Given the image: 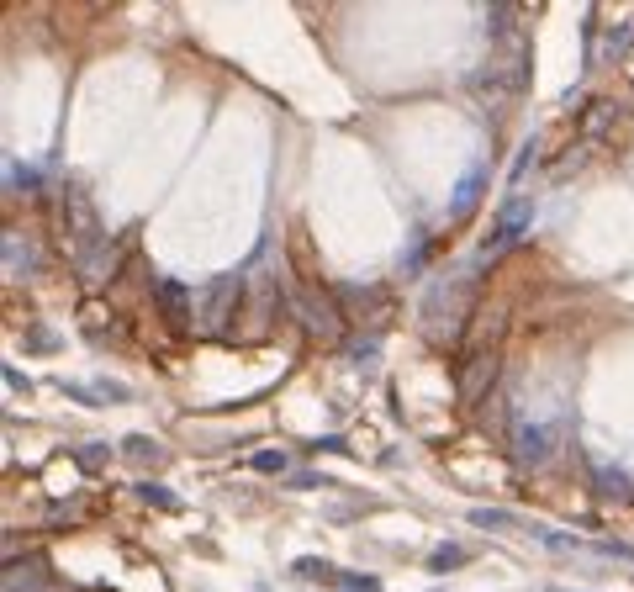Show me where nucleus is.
Here are the masks:
<instances>
[{
  "label": "nucleus",
  "mask_w": 634,
  "mask_h": 592,
  "mask_svg": "<svg viewBox=\"0 0 634 592\" xmlns=\"http://www.w3.org/2000/svg\"><path fill=\"white\" fill-rule=\"evenodd\" d=\"M6 592H53L48 566L37 561V555H27V566L22 561H6Z\"/></svg>",
  "instance_id": "39448f33"
},
{
  "label": "nucleus",
  "mask_w": 634,
  "mask_h": 592,
  "mask_svg": "<svg viewBox=\"0 0 634 592\" xmlns=\"http://www.w3.org/2000/svg\"><path fill=\"white\" fill-rule=\"evenodd\" d=\"M122 455L133 460V466H148V471H154V466H170V450H164L159 439H148V434H127V439H122Z\"/></svg>",
  "instance_id": "6e6552de"
},
{
  "label": "nucleus",
  "mask_w": 634,
  "mask_h": 592,
  "mask_svg": "<svg viewBox=\"0 0 634 592\" xmlns=\"http://www.w3.org/2000/svg\"><path fill=\"white\" fill-rule=\"evenodd\" d=\"M328 587H333V592H381V582L365 577V571H333Z\"/></svg>",
  "instance_id": "9d476101"
},
{
  "label": "nucleus",
  "mask_w": 634,
  "mask_h": 592,
  "mask_svg": "<svg viewBox=\"0 0 634 592\" xmlns=\"http://www.w3.org/2000/svg\"><path fill=\"white\" fill-rule=\"evenodd\" d=\"M529 164H534V143L518 148V159H513V180H524V175H529Z\"/></svg>",
  "instance_id": "412c9836"
},
{
  "label": "nucleus",
  "mask_w": 634,
  "mask_h": 592,
  "mask_svg": "<svg viewBox=\"0 0 634 592\" xmlns=\"http://www.w3.org/2000/svg\"><path fill=\"white\" fill-rule=\"evenodd\" d=\"M238 296H244V281L238 275H217V281L207 286V296H201V312H196V328L201 333H228V312L238 307Z\"/></svg>",
  "instance_id": "f03ea898"
},
{
  "label": "nucleus",
  "mask_w": 634,
  "mask_h": 592,
  "mask_svg": "<svg viewBox=\"0 0 634 592\" xmlns=\"http://www.w3.org/2000/svg\"><path fill=\"white\" fill-rule=\"evenodd\" d=\"M11 191H22V185H27V191H32V185H37V170H27V164H11Z\"/></svg>",
  "instance_id": "f3484780"
},
{
  "label": "nucleus",
  "mask_w": 634,
  "mask_h": 592,
  "mask_svg": "<svg viewBox=\"0 0 634 592\" xmlns=\"http://www.w3.org/2000/svg\"><path fill=\"white\" fill-rule=\"evenodd\" d=\"M513 455H518V466H545L555 455V429L550 423H534V418H518L513 423Z\"/></svg>",
  "instance_id": "7ed1b4c3"
},
{
  "label": "nucleus",
  "mask_w": 634,
  "mask_h": 592,
  "mask_svg": "<svg viewBox=\"0 0 634 592\" xmlns=\"http://www.w3.org/2000/svg\"><path fill=\"white\" fill-rule=\"evenodd\" d=\"M291 487H328V476H317V471H302V476H291Z\"/></svg>",
  "instance_id": "5701e85b"
},
{
  "label": "nucleus",
  "mask_w": 634,
  "mask_h": 592,
  "mask_svg": "<svg viewBox=\"0 0 634 592\" xmlns=\"http://www.w3.org/2000/svg\"><path fill=\"white\" fill-rule=\"evenodd\" d=\"M465 566V550L460 545H439L434 555H428V571H460Z\"/></svg>",
  "instance_id": "ddd939ff"
},
{
  "label": "nucleus",
  "mask_w": 634,
  "mask_h": 592,
  "mask_svg": "<svg viewBox=\"0 0 634 592\" xmlns=\"http://www.w3.org/2000/svg\"><path fill=\"white\" fill-rule=\"evenodd\" d=\"M159 296H164V302H159V307H164V318H170L175 328H185V291L164 281V286H159Z\"/></svg>",
  "instance_id": "9b49d317"
},
{
  "label": "nucleus",
  "mask_w": 634,
  "mask_h": 592,
  "mask_svg": "<svg viewBox=\"0 0 634 592\" xmlns=\"http://www.w3.org/2000/svg\"><path fill=\"white\" fill-rule=\"evenodd\" d=\"M6 270L11 275L32 270V249H22V233H6Z\"/></svg>",
  "instance_id": "f8f14e48"
},
{
  "label": "nucleus",
  "mask_w": 634,
  "mask_h": 592,
  "mask_svg": "<svg viewBox=\"0 0 634 592\" xmlns=\"http://www.w3.org/2000/svg\"><path fill=\"white\" fill-rule=\"evenodd\" d=\"M529 228H534V201H529V196L502 201V212L492 217L487 238H481V265H487V259H502L508 249H518V244H524V233H529Z\"/></svg>",
  "instance_id": "f257e3e1"
},
{
  "label": "nucleus",
  "mask_w": 634,
  "mask_h": 592,
  "mask_svg": "<svg viewBox=\"0 0 634 592\" xmlns=\"http://www.w3.org/2000/svg\"><path fill=\"white\" fill-rule=\"evenodd\" d=\"M492 376H497V355H492V349H481V355L460 370V397H465V402H476V397L492 386Z\"/></svg>",
  "instance_id": "423d86ee"
},
{
  "label": "nucleus",
  "mask_w": 634,
  "mask_h": 592,
  "mask_svg": "<svg viewBox=\"0 0 634 592\" xmlns=\"http://www.w3.org/2000/svg\"><path fill=\"white\" fill-rule=\"evenodd\" d=\"M592 481H598L603 492H629V476L619 466H592Z\"/></svg>",
  "instance_id": "2eb2a0df"
},
{
  "label": "nucleus",
  "mask_w": 634,
  "mask_h": 592,
  "mask_svg": "<svg viewBox=\"0 0 634 592\" xmlns=\"http://www.w3.org/2000/svg\"><path fill=\"white\" fill-rule=\"evenodd\" d=\"M487 27H492L497 37H508V27H513V11H508V6H497V11L487 16Z\"/></svg>",
  "instance_id": "6ab92c4d"
},
{
  "label": "nucleus",
  "mask_w": 634,
  "mask_h": 592,
  "mask_svg": "<svg viewBox=\"0 0 634 592\" xmlns=\"http://www.w3.org/2000/svg\"><path fill=\"white\" fill-rule=\"evenodd\" d=\"M249 471H259V476H286L291 460H286V450H254L249 455Z\"/></svg>",
  "instance_id": "1a4fd4ad"
},
{
  "label": "nucleus",
  "mask_w": 634,
  "mask_h": 592,
  "mask_svg": "<svg viewBox=\"0 0 634 592\" xmlns=\"http://www.w3.org/2000/svg\"><path fill=\"white\" fill-rule=\"evenodd\" d=\"M423 249H428V244H423V233H418V244H413V249H407V254H402V275H413V270H423Z\"/></svg>",
  "instance_id": "a211bd4d"
},
{
  "label": "nucleus",
  "mask_w": 634,
  "mask_h": 592,
  "mask_svg": "<svg viewBox=\"0 0 634 592\" xmlns=\"http://www.w3.org/2000/svg\"><path fill=\"white\" fill-rule=\"evenodd\" d=\"M471 524H476V529H518V518H513V513H497V508H476Z\"/></svg>",
  "instance_id": "4468645a"
},
{
  "label": "nucleus",
  "mask_w": 634,
  "mask_h": 592,
  "mask_svg": "<svg viewBox=\"0 0 634 592\" xmlns=\"http://www.w3.org/2000/svg\"><path fill=\"white\" fill-rule=\"evenodd\" d=\"M138 497H143V503H154V508H180V497L170 487H159V481H143Z\"/></svg>",
  "instance_id": "dca6fc26"
},
{
  "label": "nucleus",
  "mask_w": 634,
  "mask_h": 592,
  "mask_svg": "<svg viewBox=\"0 0 634 592\" xmlns=\"http://www.w3.org/2000/svg\"><path fill=\"white\" fill-rule=\"evenodd\" d=\"M481 185H487V164H471V170L460 175V185H455V196H450V217L460 222L465 212L476 207V196H481Z\"/></svg>",
  "instance_id": "0eeeda50"
},
{
  "label": "nucleus",
  "mask_w": 634,
  "mask_h": 592,
  "mask_svg": "<svg viewBox=\"0 0 634 592\" xmlns=\"http://www.w3.org/2000/svg\"><path fill=\"white\" fill-rule=\"evenodd\" d=\"M291 312L302 318L312 333H323V339H344V323H339V312H333L317 291H302V286H291Z\"/></svg>",
  "instance_id": "20e7f679"
},
{
  "label": "nucleus",
  "mask_w": 634,
  "mask_h": 592,
  "mask_svg": "<svg viewBox=\"0 0 634 592\" xmlns=\"http://www.w3.org/2000/svg\"><path fill=\"white\" fill-rule=\"evenodd\" d=\"M608 117H613V106H598V111H592V117H587V133H592V138H603Z\"/></svg>",
  "instance_id": "aec40b11"
},
{
  "label": "nucleus",
  "mask_w": 634,
  "mask_h": 592,
  "mask_svg": "<svg viewBox=\"0 0 634 592\" xmlns=\"http://www.w3.org/2000/svg\"><path fill=\"white\" fill-rule=\"evenodd\" d=\"M111 450H106V444H85V450H80V460H85V466H101V460H106Z\"/></svg>",
  "instance_id": "4be33fe9"
}]
</instances>
